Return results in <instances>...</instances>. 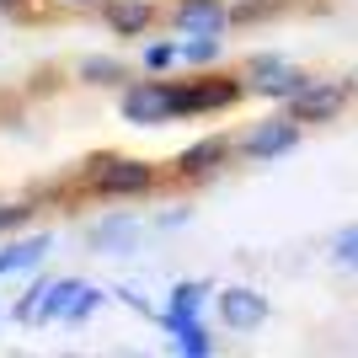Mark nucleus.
Instances as JSON below:
<instances>
[{"mask_svg":"<svg viewBox=\"0 0 358 358\" xmlns=\"http://www.w3.org/2000/svg\"><path fill=\"white\" fill-rule=\"evenodd\" d=\"M48 246H54V236H22V241H11V246L0 252V278H11V273H32L48 257Z\"/></svg>","mask_w":358,"mask_h":358,"instance_id":"9d476101","label":"nucleus"},{"mask_svg":"<svg viewBox=\"0 0 358 358\" xmlns=\"http://www.w3.org/2000/svg\"><path fill=\"white\" fill-rule=\"evenodd\" d=\"M102 16H107V27H113V32L134 38V32L150 27V0H107Z\"/></svg>","mask_w":358,"mask_h":358,"instance_id":"f8f14e48","label":"nucleus"},{"mask_svg":"<svg viewBox=\"0 0 358 358\" xmlns=\"http://www.w3.org/2000/svg\"><path fill=\"white\" fill-rule=\"evenodd\" d=\"M224 161H230V139H224V134H209V139H193V145L177 155V171L198 182V177H214Z\"/></svg>","mask_w":358,"mask_h":358,"instance_id":"6e6552de","label":"nucleus"},{"mask_svg":"<svg viewBox=\"0 0 358 358\" xmlns=\"http://www.w3.org/2000/svg\"><path fill=\"white\" fill-rule=\"evenodd\" d=\"M299 145V118L289 113V118H262L252 129V134L241 139V155L246 161H273V155H289V150Z\"/></svg>","mask_w":358,"mask_h":358,"instance_id":"7ed1b4c3","label":"nucleus"},{"mask_svg":"<svg viewBox=\"0 0 358 358\" xmlns=\"http://www.w3.org/2000/svg\"><path fill=\"white\" fill-rule=\"evenodd\" d=\"M139 230H145V224H139L134 214H107V220L91 230V246L107 252V257H129L139 246Z\"/></svg>","mask_w":358,"mask_h":358,"instance_id":"1a4fd4ad","label":"nucleus"},{"mask_svg":"<svg viewBox=\"0 0 358 358\" xmlns=\"http://www.w3.org/2000/svg\"><path fill=\"white\" fill-rule=\"evenodd\" d=\"M171 353H187V358H209L214 343H209V331L198 327V321H182L177 331H171Z\"/></svg>","mask_w":358,"mask_h":358,"instance_id":"ddd939ff","label":"nucleus"},{"mask_svg":"<svg viewBox=\"0 0 358 358\" xmlns=\"http://www.w3.org/2000/svg\"><path fill=\"white\" fill-rule=\"evenodd\" d=\"M27 220H32L27 203H0V230H22Z\"/></svg>","mask_w":358,"mask_h":358,"instance_id":"6ab92c4d","label":"nucleus"},{"mask_svg":"<svg viewBox=\"0 0 358 358\" xmlns=\"http://www.w3.org/2000/svg\"><path fill=\"white\" fill-rule=\"evenodd\" d=\"M123 75H129V70H123L118 59H102V54L80 59V80H86V86H118Z\"/></svg>","mask_w":358,"mask_h":358,"instance_id":"4468645a","label":"nucleus"},{"mask_svg":"<svg viewBox=\"0 0 358 358\" xmlns=\"http://www.w3.org/2000/svg\"><path fill=\"white\" fill-rule=\"evenodd\" d=\"M268 294H257V289H246V284H230V289H220V321L230 331H257L262 321H268Z\"/></svg>","mask_w":358,"mask_h":358,"instance_id":"423d86ee","label":"nucleus"},{"mask_svg":"<svg viewBox=\"0 0 358 358\" xmlns=\"http://www.w3.org/2000/svg\"><path fill=\"white\" fill-rule=\"evenodd\" d=\"M241 80H187L177 86V118H198V113H220V107L241 102Z\"/></svg>","mask_w":358,"mask_h":358,"instance_id":"39448f33","label":"nucleus"},{"mask_svg":"<svg viewBox=\"0 0 358 358\" xmlns=\"http://www.w3.org/2000/svg\"><path fill=\"white\" fill-rule=\"evenodd\" d=\"M343 107H348V86L343 80H310L299 96H289V113H294L299 123H331Z\"/></svg>","mask_w":358,"mask_h":358,"instance_id":"20e7f679","label":"nucleus"},{"mask_svg":"<svg viewBox=\"0 0 358 358\" xmlns=\"http://www.w3.org/2000/svg\"><path fill=\"white\" fill-rule=\"evenodd\" d=\"M22 6H27V0H0V11H22Z\"/></svg>","mask_w":358,"mask_h":358,"instance_id":"aec40b11","label":"nucleus"},{"mask_svg":"<svg viewBox=\"0 0 358 358\" xmlns=\"http://www.w3.org/2000/svg\"><path fill=\"white\" fill-rule=\"evenodd\" d=\"M102 299H107V294H102L96 284H80V289H75V299H70V310H64V327H80V321H86Z\"/></svg>","mask_w":358,"mask_h":358,"instance_id":"2eb2a0df","label":"nucleus"},{"mask_svg":"<svg viewBox=\"0 0 358 358\" xmlns=\"http://www.w3.org/2000/svg\"><path fill=\"white\" fill-rule=\"evenodd\" d=\"M64 6H107V0H64Z\"/></svg>","mask_w":358,"mask_h":358,"instance_id":"412c9836","label":"nucleus"},{"mask_svg":"<svg viewBox=\"0 0 358 358\" xmlns=\"http://www.w3.org/2000/svg\"><path fill=\"white\" fill-rule=\"evenodd\" d=\"M177 27L187 32V38H220V32L230 27V6H220V0H182Z\"/></svg>","mask_w":358,"mask_h":358,"instance_id":"0eeeda50","label":"nucleus"},{"mask_svg":"<svg viewBox=\"0 0 358 358\" xmlns=\"http://www.w3.org/2000/svg\"><path fill=\"white\" fill-rule=\"evenodd\" d=\"M123 118L134 129H161V123L177 118V86L166 80H139V86L123 91Z\"/></svg>","mask_w":358,"mask_h":358,"instance_id":"f03ea898","label":"nucleus"},{"mask_svg":"<svg viewBox=\"0 0 358 358\" xmlns=\"http://www.w3.org/2000/svg\"><path fill=\"white\" fill-rule=\"evenodd\" d=\"M331 262H337L343 273H358V224L337 230V241H331Z\"/></svg>","mask_w":358,"mask_h":358,"instance_id":"dca6fc26","label":"nucleus"},{"mask_svg":"<svg viewBox=\"0 0 358 358\" xmlns=\"http://www.w3.org/2000/svg\"><path fill=\"white\" fill-rule=\"evenodd\" d=\"M220 59V38H182V64H214Z\"/></svg>","mask_w":358,"mask_h":358,"instance_id":"f3484780","label":"nucleus"},{"mask_svg":"<svg viewBox=\"0 0 358 358\" xmlns=\"http://www.w3.org/2000/svg\"><path fill=\"white\" fill-rule=\"evenodd\" d=\"M203 294H209V284H177V289H171V305H166L155 321H161L166 331H177L182 321H198V310H203Z\"/></svg>","mask_w":358,"mask_h":358,"instance_id":"9b49d317","label":"nucleus"},{"mask_svg":"<svg viewBox=\"0 0 358 358\" xmlns=\"http://www.w3.org/2000/svg\"><path fill=\"white\" fill-rule=\"evenodd\" d=\"M182 59V43H150L145 48V64L150 70H166V64H177Z\"/></svg>","mask_w":358,"mask_h":358,"instance_id":"a211bd4d","label":"nucleus"},{"mask_svg":"<svg viewBox=\"0 0 358 358\" xmlns=\"http://www.w3.org/2000/svg\"><path fill=\"white\" fill-rule=\"evenodd\" d=\"M86 187L102 198H134L155 187V171L134 155H96V161H86Z\"/></svg>","mask_w":358,"mask_h":358,"instance_id":"f257e3e1","label":"nucleus"}]
</instances>
